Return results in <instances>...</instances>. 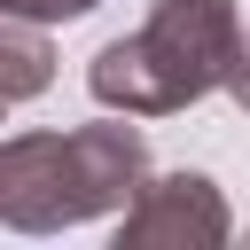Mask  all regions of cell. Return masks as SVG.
Wrapping results in <instances>:
<instances>
[{"label":"cell","instance_id":"1","mask_svg":"<svg viewBox=\"0 0 250 250\" xmlns=\"http://www.w3.org/2000/svg\"><path fill=\"white\" fill-rule=\"evenodd\" d=\"M242 55L234 0H148L141 31H117L86 62V94L117 117H172L227 86Z\"/></svg>","mask_w":250,"mask_h":250},{"label":"cell","instance_id":"2","mask_svg":"<svg viewBox=\"0 0 250 250\" xmlns=\"http://www.w3.org/2000/svg\"><path fill=\"white\" fill-rule=\"evenodd\" d=\"M148 141L141 125H70V133H16L0 148V227L8 234H62L109 219L141 195Z\"/></svg>","mask_w":250,"mask_h":250},{"label":"cell","instance_id":"3","mask_svg":"<svg viewBox=\"0 0 250 250\" xmlns=\"http://www.w3.org/2000/svg\"><path fill=\"white\" fill-rule=\"evenodd\" d=\"M234 234V211L211 172H148L141 195L117 211V250H219Z\"/></svg>","mask_w":250,"mask_h":250},{"label":"cell","instance_id":"4","mask_svg":"<svg viewBox=\"0 0 250 250\" xmlns=\"http://www.w3.org/2000/svg\"><path fill=\"white\" fill-rule=\"evenodd\" d=\"M47 78H55L47 23H31V16H0V94H8V102H31Z\"/></svg>","mask_w":250,"mask_h":250},{"label":"cell","instance_id":"5","mask_svg":"<svg viewBox=\"0 0 250 250\" xmlns=\"http://www.w3.org/2000/svg\"><path fill=\"white\" fill-rule=\"evenodd\" d=\"M0 16H31V23H78V16H94V0H0Z\"/></svg>","mask_w":250,"mask_h":250},{"label":"cell","instance_id":"6","mask_svg":"<svg viewBox=\"0 0 250 250\" xmlns=\"http://www.w3.org/2000/svg\"><path fill=\"white\" fill-rule=\"evenodd\" d=\"M227 94L250 109V23H242V55H234V70H227Z\"/></svg>","mask_w":250,"mask_h":250}]
</instances>
